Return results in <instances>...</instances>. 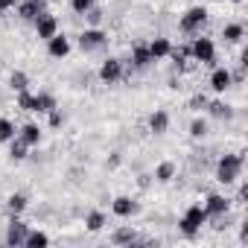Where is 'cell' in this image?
Listing matches in <instances>:
<instances>
[{
  "mask_svg": "<svg viewBox=\"0 0 248 248\" xmlns=\"http://www.w3.org/2000/svg\"><path fill=\"white\" fill-rule=\"evenodd\" d=\"M242 167H245V152H225L219 161H216V181L231 187L239 181L242 175Z\"/></svg>",
  "mask_w": 248,
  "mask_h": 248,
  "instance_id": "obj_1",
  "label": "cell"
},
{
  "mask_svg": "<svg viewBox=\"0 0 248 248\" xmlns=\"http://www.w3.org/2000/svg\"><path fill=\"white\" fill-rule=\"evenodd\" d=\"M202 225H207V210H204V204H190V207L184 210V216L178 219V231L187 233V236H196V233L202 231Z\"/></svg>",
  "mask_w": 248,
  "mask_h": 248,
  "instance_id": "obj_2",
  "label": "cell"
},
{
  "mask_svg": "<svg viewBox=\"0 0 248 248\" xmlns=\"http://www.w3.org/2000/svg\"><path fill=\"white\" fill-rule=\"evenodd\" d=\"M207 9L204 6H190L181 18H178V30L184 32V35H196V32H202V27L207 24Z\"/></svg>",
  "mask_w": 248,
  "mask_h": 248,
  "instance_id": "obj_3",
  "label": "cell"
},
{
  "mask_svg": "<svg viewBox=\"0 0 248 248\" xmlns=\"http://www.w3.org/2000/svg\"><path fill=\"white\" fill-rule=\"evenodd\" d=\"M190 50H193V59L199 64H207V67H216V44L210 38H193L190 41Z\"/></svg>",
  "mask_w": 248,
  "mask_h": 248,
  "instance_id": "obj_4",
  "label": "cell"
},
{
  "mask_svg": "<svg viewBox=\"0 0 248 248\" xmlns=\"http://www.w3.org/2000/svg\"><path fill=\"white\" fill-rule=\"evenodd\" d=\"M105 44H108V32H105L102 27H88V30H82V35H79V47H82L85 53L102 50Z\"/></svg>",
  "mask_w": 248,
  "mask_h": 248,
  "instance_id": "obj_5",
  "label": "cell"
},
{
  "mask_svg": "<svg viewBox=\"0 0 248 248\" xmlns=\"http://www.w3.org/2000/svg\"><path fill=\"white\" fill-rule=\"evenodd\" d=\"M123 76H126V67H123V62L120 59H105L102 64H99V82H105V85H114V82H120Z\"/></svg>",
  "mask_w": 248,
  "mask_h": 248,
  "instance_id": "obj_6",
  "label": "cell"
},
{
  "mask_svg": "<svg viewBox=\"0 0 248 248\" xmlns=\"http://www.w3.org/2000/svg\"><path fill=\"white\" fill-rule=\"evenodd\" d=\"M70 50H73V44H70V38L64 32H56L53 38H47V56L50 59H67Z\"/></svg>",
  "mask_w": 248,
  "mask_h": 248,
  "instance_id": "obj_7",
  "label": "cell"
},
{
  "mask_svg": "<svg viewBox=\"0 0 248 248\" xmlns=\"http://www.w3.org/2000/svg\"><path fill=\"white\" fill-rule=\"evenodd\" d=\"M27 233H30V225L21 222V216H12V219H9V228H6V245H12V248L24 245Z\"/></svg>",
  "mask_w": 248,
  "mask_h": 248,
  "instance_id": "obj_8",
  "label": "cell"
},
{
  "mask_svg": "<svg viewBox=\"0 0 248 248\" xmlns=\"http://www.w3.org/2000/svg\"><path fill=\"white\" fill-rule=\"evenodd\" d=\"M15 9H18V18H21V21H35L38 15H44V12H47L44 0H18Z\"/></svg>",
  "mask_w": 248,
  "mask_h": 248,
  "instance_id": "obj_9",
  "label": "cell"
},
{
  "mask_svg": "<svg viewBox=\"0 0 248 248\" xmlns=\"http://www.w3.org/2000/svg\"><path fill=\"white\" fill-rule=\"evenodd\" d=\"M32 24H35V35H38L41 41H47V38H53V35L59 32V21H56V15H50V12L38 15Z\"/></svg>",
  "mask_w": 248,
  "mask_h": 248,
  "instance_id": "obj_10",
  "label": "cell"
},
{
  "mask_svg": "<svg viewBox=\"0 0 248 248\" xmlns=\"http://www.w3.org/2000/svg\"><path fill=\"white\" fill-rule=\"evenodd\" d=\"M231 199L228 196H222V193H210L207 199H204V210H207V222H210V216H219V213H231Z\"/></svg>",
  "mask_w": 248,
  "mask_h": 248,
  "instance_id": "obj_11",
  "label": "cell"
},
{
  "mask_svg": "<svg viewBox=\"0 0 248 248\" xmlns=\"http://www.w3.org/2000/svg\"><path fill=\"white\" fill-rule=\"evenodd\" d=\"M111 213L120 216V219H129V216L138 213V202H135L132 196H117V199L111 202Z\"/></svg>",
  "mask_w": 248,
  "mask_h": 248,
  "instance_id": "obj_12",
  "label": "cell"
},
{
  "mask_svg": "<svg viewBox=\"0 0 248 248\" xmlns=\"http://www.w3.org/2000/svg\"><path fill=\"white\" fill-rule=\"evenodd\" d=\"M149 132L152 135H167L170 132V111L158 108V111L149 114Z\"/></svg>",
  "mask_w": 248,
  "mask_h": 248,
  "instance_id": "obj_13",
  "label": "cell"
},
{
  "mask_svg": "<svg viewBox=\"0 0 248 248\" xmlns=\"http://www.w3.org/2000/svg\"><path fill=\"white\" fill-rule=\"evenodd\" d=\"M231 85H233L231 70H228V67H213V73H210V88H213L216 93H225Z\"/></svg>",
  "mask_w": 248,
  "mask_h": 248,
  "instance_id": "obj_14",
  "label": "cell"
},
{
  "mask_svg": "<svg viewBox=\"0 0 248 248\" xmlns=\"http://www.w3.org/2000/svg\"><path fill=\"white\" fill-rule=\"evenodd\" d=\"M18 138L32 149V146H38V143H41V126H38V123H24V126L18 129Z\"/></svg>",
  "mask_w": 248,
  "mask_h": 248,
  "instance_id": "obj_15",
  "label": "cell"
},
{
  "mask_svg": "<svg viewBox=\"0 0 248 248\" xmlns=\"http://www.w3.org/2000/svg\"><path fill=\"white\" fill-rule=\"evenodd\" d=\"M149 53H152V62L170 59V53H172V41H170V38H164V35H158L155 41H149Z\"/></svg>",
  "mask_w": 248,
  "mask_h": 248,
  "instance_id": "obj_16",
  "label": "cell"
},
{
  "mask_svg": "<svg viewBox=\"0 0 248 248\" xmlns=\"http://www.w3.org/2000/svg\"><path fill=\"white\" fill-rule=\"evenodd\" d=\"M132 64H135L138 70H143V67H149V64H152V53H149V44L138 41V44L132 47Z\"/></svg>",
  "mask_w": 248,
  "mask_h": 248,
  "instance_id": "obj_17",
  "label": "cell"
},
{
  "mask_svg": "<svg viewBox=\"0 0 248 248\" xmlns=\"http://www.w3.org/2000/svg\"><path fill=\"white\" fill-rule=\"evenodd\" d=\"M53 108H59V99H56V93H50V91H41V93H35V114H50Z\"/></svg>",
  "mask_w": 248,
  "mask_h": 248,
  "instance_id": "obj_18",
  "label": "cell"
},
{
  "mask_svg": "<svg viewBox=\"0 0 248 248\" xmlns=\"http://www.w3.org/2000/svg\"><path fill=\"white\" fill-rule=\"evenodd\" d=\"M175 172H178V167H175V161H161L158 167H155V181L158 184H170L172 178H175Z\"/></svg>",
  "mask_w": 248,
  "mask_h": 248,
  "instance_id": "obj_19",
  "label": "cell"
},
{
  "mask_svg": "<svg viewBox=\"0 0 248 248\" xmlns=\"http://www.w3.org/2000/svg\"><path fill=\"white\" fill-rule=\"evenodd\" d=\"M111 242L114 245H132V242H138V231L132 225H123V228H117L111 233Z\"/></svg>",
  "mask_w": 248,
  "mask_h": 248,
  "instance_id": "obj_20",
  "label": "cell"
},
{
  "mask_svg": "<svg viewBox=\"0 0 248 248\" xmlns=\"http://www.w3.org/2000/svg\"><path fill=\"white\" fill-rule=\"evenodd\" d=\"M210 117H216V120H231L233 117V108L225 102V99H213V102H207V108H204Z\"/></svg>",
  "mask_w": 248,
  "mask_h": 248,
  "instance_id": "obj_21",
  "label": "cell"
},
{
  "mask_svg": "<svg viewBox=\"0 0 248 248\" xmlns=\"http://www.w3.org/2000/svg\"><path fill=\"white\" fill-rule=\"evenodd\" d=\"M222 38H225L228 44H242L245 27H242V24H225V27H222Z\"/></svg>",
  "mask_w": 248,
  "mask_h": 248,
  "instance_id": "obj_22",
  "label": "cell"
},
{
  "mask_svg": "<svg viewBox=\"0 0 248 248\" xmlns=\"http://www.w3.org/2000/svg\"><path fill=\"white\" fill-rule=\"evenodd\" d=\"M27 207H30V199H27L24 193H12V196L6 199V210H9L12 216H21Z\"/></svg>",
  "mask_w": 248,
  "mask_h": 248,
  "instance_id": "obj_23",
  "label": "cell"
},
{
  "mask_svg": "<svg viewBox=\"0 0 248 248\" xmlns=\"http://www.w3.org/2000/svg\"><path fill=\"white\" fill-rule=\"evenodd\" d=\"M9 158H12V161H27V158H30V146H27L18 135L9 140Z\"/></svg>",
  "mask_w": 248,
  "mask_h": 248,
  "instance_id": "obj_24",
  "label": "cell"
},
{
  "mask_svg": "<svg viewBox=\"0 0 248 248\" xmlns=\"http://www.w3.org/2000/svg\"><path fill=\"white\" fill-rule=\"evenodd\" d=\"M105 222H108V216H105L102 210H91V213L85 216V228H88L91 233H99V231L105 228Z\"/></svg>",
  "mask_w": 248,
  "mask_h": 248,
  "instance_id": "obj_25",
  "label": "cell"
},
{
  "mask_svg": "<svg viewBox=\"0 0 248 248\" xmlns=\"http://www.w3.org/2000/svg\"><path fill=\"white\" fill-rule=\"evenodd\" d=\"M207 132H210V123H207L204 117H196V120L190 123V138H193V140H204Z\"/></svg>",
  "mask_w": 248,
  "mask_h": 248,
  "instance_id": "obj_26",
  "label": "cell"
},
{
  "mask_svg": "<svg viewBox=\"0 0 248 248\" xmlns=\"http://www.w3.org/2000/svg\"><path fill=\"white\" fill-rule=\"evenodd\" d=\"M9 88H12L15 93H18V91H27V88H30V76H27L24 70H12V73H9Z\"/></svg>",
  "mask_w": 248,
  "mask_h": 248,
  "instance_id": "obj_27",
  "label": "cell"
},
{
  "mask_svg": "<svg viewBox=\"0 0 248 248\" xmlns=\"http://www.w3.org/2000/svg\"><path fill=\"white\" fill-rule=\"evenodd\" d=\"M15 135H18L15 123H12L9 117H0V143H9V140H12Z\"/></svg>",
  "mask_w": 248,
  "mask_h": 248,
  "instance_id": "obj_28",
  "label": "cell"
},
{
  "mask_svg": "<svg viewBox=\"0 0 248 248\" xmlns=\"http://www.w3.org/2000/svg\"><path fill=\"white\" fill-rule=\"evenodd\" d=\"M15 105H18L21 111H32V114H35V93H30V88H27V91H18Z\"/></svg>",
  "mask_w": 248,
  "mask_h": 248,
  "instance_id": "obj_29",
  "label": "cell"
},
{
  "mask_svg": "<svg viewBox=\"0 0 248 248\" xmlns=\"http://www.w3.org/2000/svg\"><path fill=\"white\" fill-rule=\"evenodd\" d=\"M24 245L27 248H41V245H50V236L44 231H30L27 239H24Z\"/></svg>",
  "mask_w": 248,
  "mask_h": 248,
  "instance_id": "obj_30",
  "label": "cell"
},
{
  "mask_svg": "<svg viewBox=\"0 0 248 248\" xmlns=\"http://www.w3.org/2000/svg\"><path fill=\"white\" fill-rule=\"evenodd\" d=\"M85 18H88V24H91V27H99V24H102V18H105V12H102L99 6H91V9L85 12Z\"/></svg>",
  "mask_w": 248,
  "mask_h": 248,
  "instance_id": "obj_31",
  "label": "cell"
},
{
  "mask_svg": "<svg viewBox=\"0 0 248 248\" xmlns=\"http://www.w3.org/2000/svg\"><path fill=\"white\" fill-rule=\"evenodd\" d=\"M207 102H210V99H207L204 93H196V96H190L187 108H190V111H204V108H207Z\"/></svg>",
  "mask_w": 248,
  "mask_h": 248,
  "instance_id": "obj_32",
  "label": "cell"
},
{
  "mask_svg": "<svg viewBox=\"0 0 248 248\" xmlns=\"http://www.w3.org/2000/svg\"><path fill=\"white\" fill-rule=\"evenodd\" d=\"M91 6H96V0H70V9H73L76 15H85Z\"/></svg>",
  "mask_w": 248,
  "mask_h": 248,
  "instance_id": "obj_33",
  "label": "cell"
},
{
  "mask_svg": "<svg viewBox=\"0 0 248 248\" xmlns=\"http://www.w3.org/2000/svg\"><path fill=\"white\" fill-rule=\"evenodd\" d=\"M47 120H50V129H62V126H64V114H62V108H53V111L47 114Z\"/></svg>",
  "mask_w": 248,
  "mask_h": 248,
  "instance_id": "obj_34",
  "label": "cell"
},
{
  "mask_svg": "<svg viewBox=\"0 0 248 248\" xmlns=\"http://www.w3.org/2000/svg\"><path fill=\"white\" fill-rule=\"evenodd\" d=\"M245 199H248V184L242 181L239 190H236V199H231V202H233V204H245Z\"/></svg>",
  "mask_w": 248,
  "mask_h": 248,
  "instance_id": "obj_35",
  "label": "cell"
},
{
  "mask_svg": "<svg viewBox=\"0 0 248 248\" xmlns=\"http://www.w3.org/2000/svg\"><path fill=\"white\" fill-rule=\"evenodd\" d=\"M15 3H18V0H0V15L9 12V9H15Z\"/></svg>",
  "mask_w": 248,
  "mask_h": 248,
  "instance_id": "obj_36",
  "label": "cell"
},
{
  "mask_svg": "<svg viewBox=\"0 0 248 248\" xmlns=\"http://www.w3.org/2000/svg\"><path fill=\"white\" fill-rule=\"evenodd\" d=\"M120 164H123V155H120V152H114V155L108 158V167L114 170V167H120Z\"/></svg>",
  "mask_w": 248,
  "mask_h": 248,
  "instance_id": "obj_37",
  "label": "cell"
},
{
  "mask_svg": "<svg viewBox=\"0 0 248 248\" xmlns=\"http://www.w3.org/2000/svg\"><path fill=\"white\" fill-rule=\"evenodd\" d=\"M233 3H242V0H233Z\"/></svg>",
  "mask_w": 248,
  "mask_h": 248,
  "instance_id": "obj_38",
  "label": "cell"
}]
</instances>
